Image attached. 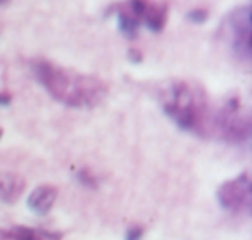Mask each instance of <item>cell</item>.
<instances>
[{
  "label": "cell",
  "mask_w": 252,
  "mask_h": 240,
  "mask_svg": "<svg viewBox=\"0 0 252 240\" xmlns=\"http://www.w3.org/2000/svg\"><path fill=\"white\" fill-rule=\"evenodd\" d=\"M33 73L57 102L76 109H90L107 97V83L94 74L57 66L45 59L33 63Z\"/></svg>",
  "instance_id": "6da1fadb"
},
{
  "label": "cell",
  "mask_w": 252,
  "mask_h": 240,
  "mask_svg": "<svg viewBox=\"0 0 252 240\" xmlns=\"http://www.w3.org/2000/svg\"><path fill=\"white\" fill-rule=\"evenodd\" d=\"M164 112L182 130L199 137L213 135L214 112L209 97L199 83L193 81H171L161 94Z\"/></svg>",
  "instance_id": "7a4b0ae2"
},
{
  "label": "cell",
  "mask_w": 252,
  "mask_h": 240,
  "mask_svg": "<svg viewBox=\"0 0 252 240\" xmlns=\"http://www.w3.org/2000/svg\"><path fill=\"white\" fill-rule=\"evenodd\" d=\"M230 143H244L251 137V118L242 105L240 99L233 97L214 112L213 135Z\"/></svg>",
  "instance_id": "3957f363"
},
{
  "label": "cell",
  "mask_w": 252,
  "mask_h": 240,
  "mask_svg": "<svg viewBox=\"0 0 252 240\" xmlns=\"http://www.w3.org/2000/svg\"><path fill=\"white\" fill-rule=\"evenodd\" d=\"M228 45L240 63H251V9L247 5L233 9L223 23Z\"/></svg>",
  "instance_id": "277c9868"
},
{
  "label": "cell",
  "mask_w": 252,
  "mask_h": 240,
  "mask_svg": "<svg viewBox=\"0 0 252 240\" xmlns=\"http://www.w3.org/2000/svg\"><path fill=\"white\" fill-rule=\"evenodd\" d=\"M218 201L221 207L231 212H249L252 202L251 178L249 173H242L231 180L224 181L218 188Z\"/></svg>",
  "instance_id": "5b68a950"
},
{
  "label": "cell",
  "mask_w": 252,
  "mask_h": 240,
  "mask_svg": "<svg viewBox=\"0 0 252 240\" xmlns=\"http://www.w3.org/2000/svg\"><path fill=\"white\" fill-rule=\"evenodd\" d=\"M57 195H59V192L54 185H40L32 192L28 199V206L36 214H47L56 204Z\"/></svg>",
  "instance_id": "8992f818"
},
{
  "label": "cell",
  "mask_w": 252,
  "mask_h": 240,
  "mask_svg": "<svg viewBox=\"0 0 252 240\" xmlns=\"http://www.w3.org/2000/svg\"><path fill=\"white\" fill-rule=\"evenodd\" d=\"M26 181L16 173H0V201L5 204H14L23 195Z\"/></svg>",
  "instance_id": "52a82bcc"
},
{
  "label": "cell",
  "mask_w": 252,
  "mask_h": 240,
  "mask_svg": "<svg viewBox=\"0 0 252 240\" xmlns=\"http://www.w3.org/2000/svg\"><path fill=\"white\" fill-rule=\"evenodd\" d=\"M166 19H168V5H156L149 4L145 9L144 14V23L152 30V32H161L166 25Z\"/></svg>",
  "instance_id": "ba28073f"
},
{
  "label": "cell",
  "mask_w": 252,
  "mask_h": 240,
  "mask_svg": "<svg viewBox=\"0 0 252 240\" xmlns=\"http://www.w3.org/2000/svg\"><path fill=\"white\" fill-rule=\"evenodd\" d=\"M118 21H119V28L125 33L128 38H133L138 32V26H140V21L137 19V16L131 12V9L128 7V4L121 5L118 11Z\"/></svg>",
  "instance_id": "9c48e42d"
},
{
  "label": "cell",
  "mask_w": 252,
  "mask_h": 240,
  "mask_svg": "<svg viewBox=\"0 0 252 240\" xmlns=\"http://www.w3.org/2000/svg\"><path fill=\"white\" fill-rule=\"evenodd\" d=\"M9 233H11V240H59L57 235L36 232V230L26 228V226L12 228V230H9Z\"/></svg>",
  "instance_id": "30bf717a"
},
{
  "label": "cell",
  "mask_w": 252,
  "mask_h": 240,
  "mask_svg": "<svg viewBox=\"0 0 252 240\" xmlns=\"http://www.w3.org/2000/svg\"><path fill=\"white\" fill-rule=\"evenodd\" d=\"M78 180H80L85 187H92V188L97 187V178H95V174L92 173L90 170H80L78 171Z\"/></svg>",
  "instance_id": "8fae6325"
},
{
  "label": "cell",
  "mask_w": 252,
  "mask_h": 240,
  "mask_svg": "<svg viewBox=\"0 0 252 240\" xmlns=\"http://www.w3.org/2000/svg\"><path fill=\"white\" fill-rule=\"evenodd\" d=\"M142 235H144V230L140 226H131L126 233V240H140Z\"/></svg>",
  "instance_id": "7c38bea8"
},
{
  "label": "cell",
  "mask_w": 252,
  "mask_h": 240,
  "mask_svg": "<svg viewBox=\"0 0 252 240\" xmlns=\"http://www.w3.org/2000/svg\"><path fill=\"white\" fill-rule=\"evenodd\" d=\"M206 18H207L206 11H193V12H190V19H192L193 23H204V21H206Z\"/></svg>",
  "instance_id": "4fadbf2b"
},
{
  "label": "cell",
  "mask_w": 252,
  "mask_h": 240,
  "mask_svg": "<svg viewBox=\"0 0 252 240\" xmlns=\"http://www.w3.org/2000/svg\"><path fill=\"white\" fill-rule=\"evenodd\" d=\"M9 102H11V95L2 94V92H0V105H7Z\"/></svg>",
  "instance_id": "5bb4252c"
},
{
  "label": "cell",
  "mask_w": 252,
  "mask_h": 240,
  "mask_svg": "<svg viewBox=\"0 0 252 240\" xmlns=\"http://www.w3.org/2000/svg\"><path fill=\"white\" fill-rule=\"evenodd\" d=\"M0 240H11V233L0 230Z\"/></svg>",
  "instance_id": "9a60e30c"
},
{
  "label": "cell",
  "mask_w": 252,
  "mask_h": 240,
  "mask_svg": "<svg viewBox=\"0 0 252 240\" xmlns=\"http://www.w3.org/2000/svg\"><path fill=\"white\" fill-rule=\"evenodd\" d=\"M5 4H9V0H0V5H5Z\"/></svg>",
  "instance_id": "2e32d148"
},
{
  "label": "cell",
  "mask_w": 252,
  "mask_h": 240,
  "mask_svg": "<svg viewBox=\"0 0 252 240\" xmlns=\"http://www.w3.org/2000/svg\"><path fill=\"white\" fill-rule=\"evenodd\" d=\"M0 137H2V130H0Z\"/></svg>",
  "instance_id": "e0dca14e"
}]
</instances>
